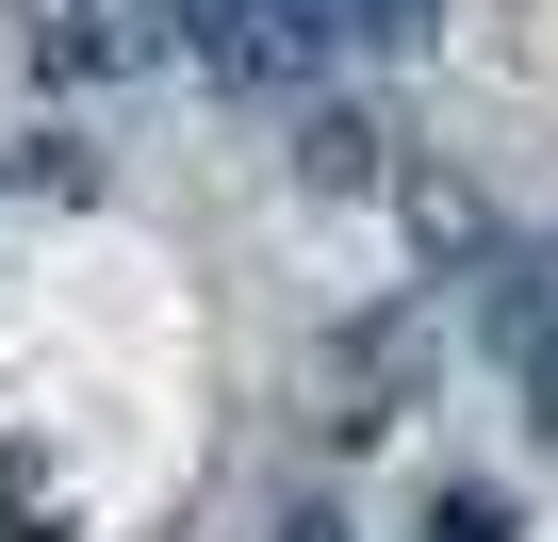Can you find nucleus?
<instances>
[{
	"mask_svg": "<svg viewBox=\"0 0 558 542\" xmlns=\"http://www.w3.org/2000/svg\"><path fill=\"white\" fill-rule=\"evenodd\" d=\"M345 34H362V0H214V17H197L214 83H246V99L329 83V67H345Z\"/></svg>",
	"mask_w": 558,
	"mask_h": 542,
	"instance_id": "obj_1",
	"label": "nucleus"
},
{
	"mask_svg": "<svg viewBox=\"0 0 558 542\" xmlns=\"http://www.w3.org/2000/svg\"><path fill=\"white\" fill-rule=\"evenodd\" d=\"M362 34H444V0H362Z\"/></svg>",
	"mask_w": 558,
	"mask_h": 542,
	"instance_id": "obj_2",
	"label": "nucleus"
}]
</instances>
